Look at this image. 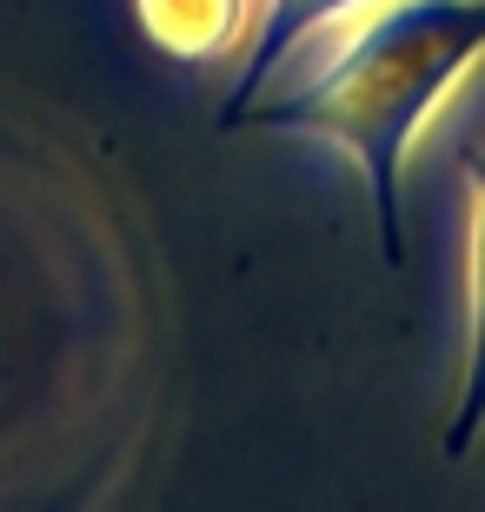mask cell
<instances>
[{"mask_svg": "<svg viewBox=\"0 0 485 512\" xmlns=\"http://www.w3.org/2000/svg\"><path fill=\"white\" fill-rule=\"evenodd\" d=\"M133 20L167 60H220L246 34V0H133Z\"/></svg>", "mask_w": 485, "mask_h": 512, "instance_id": "obj_4", "label": "cell"}, {"mask_svg": "<svg viewBox=\"0 0 485 512\" xmlns=\"http://www.w3.org/2000/svg\"><path fill=\"white\" fill-rule=\"evenodd\" d=\"M353 7H366V0H266L260 34H253V47H246V67H240V80H233V94H226V107H220V120H213V127L233 133V120H240L246 107L266 94V80L286 67V54H293L299 40L319 34L326 20L353 14Z\"/></svg>", "mask_w": 485, "mask_h": 512, "instance_id": "obj_3", "label": "cell"}, {"mask_svg": "<svg viewBox=\"0 0 485 512\" xmlns=\"http://www.w3.org/2000/svg\"><path fill=\"white\" fill-rule=\"evenodd\" d=\"M466 187H472V253H466V380L446 426V453L459 459L485 426V153H466Z\"/></svg>", "mask_w": 485, "mask_h": 512, "instance_id": "obj_2", "label": "cell"}, {"mask_svg": "<svg viewBox=\"0 0 485 512\" xmlns=\"http://www.w3.org/2000/svg\"><path fill=\"white\" fill-rule=\"evenodd\" d=\"M485 54V0H386L306 87L253 100L233 127L253 133H313L333 140L366 180L379 260H406V173L419 120L446 100V87Z\"/></svg>", "mask_w": 485, "mask_h": 512, "instance_id": "obj_1", "label": "cell"}]
</instances>
